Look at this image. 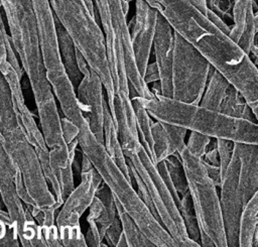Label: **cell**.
I'll return each mask as SVG.
<instances>
[{
    "mask_svg": "<svg viewBox=\"0 0 258 247\" xmlns=\"http://www.w3.org/2000/svg\"><path fill=\"white\" fill-rule=\"evenodd\" d=\"M103 83L98 74L91 68L90 72L83 76L77 87V97L85 119L95 137L104 143V106Z\"/></svg>",
    "mask_w": 258,
    "mask_h": 247,
    "instance_id": "cell-16",
    "label": "cell"
},
{
    "mask_svg": "<svg viewBox=\"0 0 258 247\" xmlns=\"http://www.w3.org/2000/svg\"><path fill=\"white\" fill-rule=\"evenodd\" d=\"M151 134H152L153 144H152L150 157L155 164L164 160L168 156L176 153L164 129L162 122L157 120L152 122Z\"/></svg>",
    "mask_w": 258,
    "mask_h": 247,
    "instance_id": "cell-27",
    "label": "cell"
},
{
    "mask_svg": "<svg viewBox=\"0 0 258 247\" xmlns=\"http://www.w3.org/2000/svg\"><path fill=\"white\" fill-rule=\"evenodd\" d=\"M254 44L258 45V32L255 33V36H254Z\"/></svg>",
    "mask_w": 258,
    "mask_h": 247,
    "instance_id": "cell-48",
    "label": "cell"
},
{
    "mask_svg": "<svg viewBox=\"0 0 258 247\" xmlns=\"http://www.w3.org/2000/svg\"><path fill=\"white\" fill-rule=\"evenodd\" d=\"M161 122V121H160ZM163 123L164 129L169 137V140L171 142V144L173 145L176 153H179L181 150H183L186 147V143L184 141L187 129L180 127V126H176L173 124H169V123Z\"/></svg>",
    "mask_w": 258,
    "mask_h": 247,
    "instance_id": "cell-34",
    "label": "cell"
},
{
    "mask_svg": "<svg viewBox=\"0 0 258 247\" xmlns=\"http://www.w3.org/2000/svg\"><path fill=\"white\" fill-rule=\"evenodd\" d=\"M124 1H128V2H130V1H132V0H124Z\"/></svg>",
    "mask_w": 258,
    "mask_h": 247,
    "instance_id": "cell-49",
    "label": "cell"
},
{
    "mask_svg": "<svg viewBox=\"0 0 258 247\" xmlns=\"http://www.w3.org/2000/svg\"><path fill=\"white\" fill-rule=\"evenodd\" d=\"M86 221L88 223V229L86 232V242L88 247H107L108 244H104L102 241V238L99 233V229L97 227L96 222L93 219L86 218Z\"/></svg>",
    "mask_w": 258,
    "mask_h": 247,
    "instance_id": "cell-37",
    "label": "cell"
},
{
    "mask_svg": "<svg viewBox=\"0 0 258 247\" xmlns=\"http://www.w3.org/2000/svg\"><path fill=\"white\" fill-rule=\"evenodd\" d=\"M116 201V200H115ZM117 215L121 221L123 234L126 238L128 247H155L152 242L142 233L133 219L125 212L122 206L116 201Z\"/></svg>",
    "mask_w": 258,
    "mask_h": 247,
    "instance_id": "cell-28",
    "label": "cell"
},
{
    "mask_svg": "<svg viewBox=\"0 0 258 247\" xmlns=\"http://www.w3.org/2000/svg\"><path fill=\"white\" fill-rule=\"evenodd\" d=\"M254 25H255V33L258 32V9L254 11Z\"/></svg>",
    "mask_w": 258,
    "mask_h": 247,
    "instance_id": "cell-47",
    "label": "cell"
},
{
    "mask_svg": "<svg viewBox=\"0 0 258 247\" xmlns=\"http://www.w3.org/2000/svg\"><path fill=\"white\" fill-rule=\"evenodd\" d=\"M78 141L81 151L87 155L112 192L115 200L133 219L142 233L155 247H177V244L139 197L132 181L126 176L91 131L87 120L80 128Z\"/></svg>",
    "mask_w": 258,
    "mask_h": 247,
    "instance_id": "cell-3",
    "label": "cell"
},
{
    "mask_svg": "<svg viewBox=\"0 0 258 247\" xmlns=\"http://www.w3.org/2000/svg\"><path fill=\"white\" fill-rule=\"evenodd\" d=\"M126 157L143 180L156 211L159 221L171 235L177 247L200 246L198 242L187 236L178 207L163 180L157 165L141 145L135 152Z\"/></svg>",
    "mask_w": 258,
    "mask_h": 247,
    "instance_id": "cell-8",
    "label": "cell"
},
{
    "mask_svg": "<svg viewBox=\"0 0 258 247\" xmlns=\"http://www.w3.org/2000/svg\"><path fill=\"white\" fill-rule=\"evenodd\" d=\"M55 27H56L60 57H61L63 67L75 89L77 90V87L79 86L80 82L83 79V75L80 72L77 64V53H76L77 46L74 43L71 36L69 35L68 31L63 28V26L60 24V22L57 20L56 17H55Z\"/></svg>",
    "mask_w": 258,
    "mask_h": 247,
    "instance_id": "cell-22",
    "label": "cell"
},
{
    "mask_svg": "<svg viewBox=\"0 0 258 247\" xmlns=\"http://www.w3.org/2000/svg\"><path fill=\"white\" fill-rule=\"evenodd\" d=\"M116 216L117 209L115 198L108 186L103 181L89 208L87 218L93 219L96 222L100 236L102 240H104L106 231L111 226Z\"/></svg>",
    "mask_w": 258,
    "mask_h": 247,
    "instance_id": "cell-20",
    "label": "cell"
},
{
    "mask_svg": "<svg viewBox=\"0 0 258 247\" xmlns=\"http://www.w3.org/2000/svg\"><path fill=\"white\" fill-rule=\"evenodd\" d=\"M158 14L145 0H135V15L128 26L136 64L142 77L149 64Z\"/></svg>",
    "mask_w": 258,
    "mask_h": 247,
    "instance_id": "cell-15",
    "label": "cell"
},
{
    "mask_svg": "<svg viewBox=\"0 0 258 247\" xmlns=\"http://www.w3.org/2000/svg\"><path fill=\"white\" fill-rule=\"evenodd\" d=\"M122 233H123L122 224H121V221H120V219H119V217L117 215L115 217L113 223L108 228V230L106 231V234H105V239L108 242V246L116 247L117 243L119 242V239H120Z\"/></svg>",
    "mask_w": 258,
    "mask_h": 247,
    "instance_id": "cell-38",
    "label": "cell"
},
{
    "mask_svg": "<svg viewBox=\"0 0 258 247\" xmlns=\"http://www.w3.org/2000/svg\"><path fill=\"white\" fill-rule=\"evenodd\" d=\"M104 146L107 152L109 153V155L113 158V160L117 163V165L122 169V171L126 174V176L132 181V178L129 172V165L127 162V158L124 154V151L120 142L118 130L106 100H105V106H104Z\"/></svg>",
    "mask_w": 258,
    "mask_h": 247,
    "instance_id": "cell-21",
    "label": "cell"
},
{
    "mask_svg": "<svg viewBox=\"0 0 258 247\" xmlns=\"http://www.w3.org/2000/svg\"><path fill=\"white\" fill-rule=\"evenodd\" d=\"M220 111L229 116H233V117H237V118H241V119H245V120H249L257 123L256 117L252 109L247 104L242 94L232 85L228 89L226 97L221 105Z\"/></svg>",
    "mask_w": 258,
    "mask_h": 247,
    "instance_id": "cell-25",
    "label": "cell"
},
{
    "mask_svg": "<svg viewBox=\"0 0 258 247\" xmlns=\"http://www.w3.org/2000/svg\"><path fill=\"white\" fill-rule=\"evenodd\" d=\"M230 86V82L214 68L210 74L200 105L212 110L220 111Z\"/></svg>",
    "mask_w": 258,
    "mask_h": 247,
    "instance_id": "cell-24",
    "label": "cell"
},
{
    "mask_svg": "<svg viewBox=\"0 0 258 247\" xmlns=\"http://www.w3.org/2000/svg\"><path fill=\"white\" fill-rule=\"evenodd\" d=\"M217 139V147L219 152V159H220V167L223 172L227 170L231 159L234 153V142L232 140L223 139V138H216Z\"/></svg>",
    "mask_w": 258,
    "mask_h": 247,
    "instance_id": "cell-35",
    "label": "cell"
},
{
    "mask_svg": "<svg viewBox=\"0 0 258 247\" xmlns=\"http://www.w3.org/2000/svg\"><path fill=\"white\" fill-rule=\"evenodd\" d=\"M62 246L67 247H87L85 235L82 233L81 226H72L58 231Z\"/></svg>",
    "mask_w": 258,
    "mask_h": 247,
    "instance_id": "cell-32",
    "label": "cell"
},
{
    "mask_svg": "<svg viewBox=\"0 0 258 247\" xmlns=\"http://www.w3.org/2000/svg\"><path fill=\"white\" fill-rule=\"evenodd\" d=\"M12 45L33 93L39 126L48 148L66 145L56 99L47 81L31 0H0Z\"/></svg>",
    "mask_w": 258,
    "mask_h": 247,
    "instance_id": "cell-2",
    "label": "cell"
},
{
    "mask_svg": "<svg viewBox=\"0 0 258 247\" xmlns=\"http://www.w3.org/2000/svg\"><path fill=\"white\" fill-rule=\"evenodd\" d=\"M170 179L177 191L178 195L181 197L189 193L187 180L185 177V172L181 163V159L178 153H174L164 159Z\"/></svg>",
    "mask_w": 258,
    "mask_h": 247,
    "instance_id": "cell-31",
    "label": "cell"
},
{
    "mask_svg": "<svg viewBox=\"0 0 258 247\" xmlns=\"http://www.w3.org/2000/svg\"><path fill=\"white\" fill-rule=\"evenodd\" d=\"M244 97L258 123V67L246 51L187 0H145Z\"/></svg>",
    "mask_w": 258,
    "mask_h": 247,
    "instance_id": "cell-1",
    "label": "cell"
},
{
    "mask_svg": "<svg viewBox=\"0 0 258 247\" xmlns=\"http://www.w3.org/2000/svg\"><path fill=\"white\" fill-rule=\"evenodd\" d=\"M178 154L185 172L200 230L210 236L216 247H228L218 188L210 178L202 158L194 155L186 147Z\"/></svg>",
    "mask_w": 258,
    "mask_h": 247,
    "instance_id": "cell-7",
    "label": "cell"
},
{
    "mask_svg": "<svg viewBox=\"0 0 258 247\" xmlns=\"http://www.w3.org/2000/svg\"><path fill=\"white\" fill-rule=\"evenodd\" d=\"M61 127H62L63 139L67 144L71 143L73 140H75L78 137L80 128L64 116L61 118Z\"/></svg>",
    "mask_w": 258,
    "mask_h": 247,
    "instance_id": "cell-39",
    "label": "cell"
},
{
    "mask_svg": "<svg viewBox=\"0 0 258 247\" xmlns=\"http://www.w3.org/2000/svg\"><path fill=\"white\" fill-rule=\"evenodd\" d=\"M208 9L215 11L222 18L231 19L233 22L234 0H206Z\"/></svg>",
    "mask_w": 258,
    "mask_h": 247,
    "instance_id": "cell-36",
    "label": "cell"
},
{
    "mask_svg": "<svg viewBox=\"0 0 258 247\" xmlns=\"http://www.w3.org/2000/svg\"><path fill=\"white\" fill-rule=\"evenodd\" d=\"M200 246L203 247H216L213 240L203 230H200Z\"/></svg>",
    "mask_w": 258,
    "mask_h": 247,
    "instance_id": "cell-45",
    "label": "cell"
},
{
    "mask_svg": "<svg viewBox=\"0 0 258 247\" xmlns=\"http://www.w3.org/2000/svg\"><path fill=\"white\" fill-rule=\"evenodd\" d=\"M173 45L174 30L167 20L159 13L153 39V50L155 63L159 71L161 94L166 97H172Z\"/></svg>",
    "mask_w": 258,
    "mask_h": 247,
    "instance_id": "cell-17",
    "label": "cell"
},
{
    "mask_svg": "<svg viewBox=\"0 0 258 247\" xmlns=\"http://www.w3.org/2000/svg\"><path fill=\"white\" fill-rule=\"evenodd\" d=\"M255 8V0H234L233 24L229 36L248 54L254 44Z\"/></svg>",
    "mask_w": 258,
    "mask_h": 247,
    "instance_id": "cell-19",
    "label": "cell"
},
{
    "mask_svg": "<svg viewBox=\"0 0 258 247\" xmlns=\"http://www.w3.org/2000/svg\"><path fill=\"white\" fill-rule=\"evenodd\" d=\"M213 69L194 45L174 31L171 98L200 104Z\"/></svg>",
    "mask_w": 258,
    "mask_h": 247,
    "instance_id": "cell-9",
    "label": "cell"
},
{
    "mask_svg": "<svg viewBox=\"0 0 258 247\" xmlns=\"http://www.w3.org/2000/svg\"><path fill=\"white\" fill-rule=\"evenodd\" d=\"M212 140V137L199 133L196 131H189L188 139L186 142V148L194 155L202 158L207 151V148Z\"/></svg>",
    "mask_w": 258,
    "mask_h": 247,
    "instance_id": "cell-33",
    "label": "cell"
},
{
    "mask_svg": "<svg viewBox=\"0 0 258 247\" xmlns=\"http://www.w3.org/2000/svg\"><path fill=\"white\" fill-rule=\"evenodd\" d=\"M258 228V189L244 205L240 227L239 247H252L253 236Z\"/></svg>",
    "mask_w": 258,
    "mask_h": 247,
    "instance_id": "cell-23",
    "label": "cell"
},
{
    "mask_svg": "<svg viewBox=\"0 0 258 247\" xmlns=\"http://www.w3.org/2000/svg\"><path fill=\"white\" fill-rule=\"evenodd\" d=\"M202 160L204 162L214 164V165H219L220 166V159H219V152H218V147H217V139L212 138L206 153L202 157Z\"/></svg>",
    "mask_w": 258,
    "mask_h": 247,
    "instance_id": "cell-40",
    "label": "cell"
},
{
    "mask_svg": "<svg viewBox=\"0 0 258 247\" xmlns=\"http://www.w3.org/2000/svg\"><path fill=\"white\" fill-rule=\"evenodd\" d=\"M239 159L233 153L220 187V204L228 247H239V227L244 202L239 188Z\"/></svg>",
    "mask_w": 258,
    "mask_h": 247,
    "instance_id": "cell-13",
    "label": "cell"
},
{
    "mask_svg": "<svg viewBox=\"0 0 258 247\" xmlns=\"http://www.w3.org/2000/svg\"><path fill=\"white\" fill-rule=\"evenodd\" d=\"M204 164L206 166V169H207V172H208L210 178L213 180V182L216 184V187L220 189V187L222 184V180H223V172L221 170V167L219 165H214V164H210L207 162H204Z\"/></svg>",
    "mask_w": 258,
    "mask_h": 247,
    "instance_id": "cell-42",
    "label": "cell"
},
{
    "mask_svg": "<svg viewBox=\"0 0 258 247\" xmlns=\"http://www.w3.org/2000/svg\"><path fill=\"white\" fill-rule=\"evenodd\" d=\"M140 100L149 115L157 121L180 126L212 138L258 144V123L256 122L163 95H154L149 99L140 97Z\"/></svg>",
    "mask_w": 258,
    "mask_h": 247,
    "instance_id": "cell-4",
    "label": "cell"
},
{
    "mask_svg": "<svg viewBox=\"0 0 258 247\" xmlns=\"http://www.w3.org/2000/svg\"><path fill=\"white\" fill-rule=\"evenodd\" d=\"M36 18L41 56L49 82H58L67 78L55 27V17L49 0H31Z\"/></svg>",
    "mask_w": 258,
    "mask_h": 247,
    "instance_id": "cell-12",
    "label": "cell"
},
{
    "mask_svg": "<svg viewBox=\"0 0 258 247\" xmlns=\"http://www.w3.org/2000/svg\"><path fill=\"white\" fill-rule=\"evenodd\" d=\"M131 100H132V105L135 113L136 125L139 133L140 142L150 156L152 144H153L152 134H151V126H152L153 118L149 115L147 110L144 108V106L141 103L140 97L137 94L131 96Z\"/></svg>",
    "mask_w": 258,
    "mask_h": 247,
    "instance_id": "cell-26",
    "label": "cell"
},
{
    "mask_svg": "<svg viewBox=\"0 0 258 247\" xmlns=\"http://www.w3.org/2000/svg\"><path fill=\"white\" fill-rule=\"evenodd\" d=\"M178 210L181 215L187 236L189 237V239L200 244V225L189 193L181 197V202Z\"/></svg>",
    "mask_w": 258,
    "mask_h": 247,
    "instance_id": "cell-30",
    "label": "cell"
},
{
    "mask_svg": "<svg viewBox=\"0 0 258 247\" xmlns=\"http://www.w3.org/2000/svg\"><path fill=\"white\" fill-rule=\"evenodd\" d=\"M143 79H144V81L147 85L152 84V83L157 82V81L160 80L159 71H158V68H157V65H156L155 61L150 63V64L147 65L145 73L143 75Z\"/></svg>",
    "mask_w": 258,
    "mask_h": 247,
    "instance_id": "cell-43",
    "label": "cell"
},
{
    "mask_svg": "<svg viewBox=\"0 0 258 247\" xmlns=\"http://www.w3.org/2000/svg\"><path fill=\"white\" fill-rule=\"evenodd\" d=\"M6 60L10 63V65L15 69L19 77L22 79L24 71L21 67L18 55L12 45L10 34L6 31V27L2 16V6L0 2V66L4 64Z\"/></svg>",
    "mask_w": 258,
    "mask_h": 247,
    "instance_id": "cell-29",
    "label": "cell"
},
{
    "mask_svg": "<svg viewBox=\"0 0 258 247\" xmlns=\"http://www.w3.org/2000/svg\"><path fill=\"white\" fill-rule=\"evenodd\" d=\"M239 159V188L244 205L258 189V144L234 142Z\"/></svg>",
    "mask_w": 258,
    "mask_h": 247,
    "instance_id": "cell-18",
    "label": "cell"
},
{
    "mask_svg": "<svg viewBox=\"0 0 258 247\" xmlns=\"http://www.w3.org/2000/svg\"><path fill=\"white\" fill-rule=\"evenodd\" d=\"M81 153V181L71 192L57 212L55 224L58 231L67 227L80 225L81 217L90 208L99 187L103 182L100 173L91 160L82 151Z\"/></svg>",
    "mask_w": 258,
    "mask_h": 247,
    "instance_id": "cell-11",
    "label": "cell"
},
{
    "mask_svg": "<svg viewBox=\"0 0 258 247\" xmlns=\"http://www.w3.org/2000/svg\"><path fill=\"white\" fill-rule=\"evenodd\" d=\"M18 171L2 144L0 132V194L5 210L8 212L12 225L17 231L19 241H21L34 218L16 192L15 176Z\"/></svg>",
    "mask_w": 258,
    "mask_h": 247,
    "instance_id": "cell-14",
    "label": "cell"
},
{
    "mask_svg": "<svg viewBox=\"0 0 258 247\" xmlns=\"http://www.w3.org/2000/svg\"><path fill=\"white\" fill-rule=\"evenodd\" d=\"M189 1L191 4H194L199 10H201L205 15H207V11H208V7L206 4V0H187Z\"/></svg>",
    "mask_w": 258,
    "mask_h": 247,
    "instance_id": "cell-46",
    "label": "cell"
},
{
    "mask_svg": "<svg viewBox=\"0 0 258 247\" xmlns=\"http://www.w3.org/2000/svg\"><path fill=\"white\" fill-rule=\"evenodd\" d=\"M49 3L54 16L77 48L101 78L107 100L111 99L114 94L113 80L108 66L104 32L97 17L84 0H49Z\"/></svg>",
    "mask_w": 258,
    "mask_h": 247,
    "instance_id": "cell-6",
    "label": "cell"
},
{
    "mask_svg": "<svg viewBox=\"0 0 258 247\" xmlns=\"http://www.w3.org/2000/svg\"><path fill=\"white\" fill-rule=\"evenodd\" d=\"M76 53H77V64H78V68H79L80 72L82 73V75L85 76V75H87V74L90 72L91 67L89 66V64H88L86 57L83 55V53H82L78 48H77V52H76Z\"/></svg>",
    "mask_w": 258,
    "mask_h": 247,
    "instance_id": "cell-44",
    "label": "cell"
},
{
    "mask_svg": "<svg viewBox=\"0 0 258 247\" xmlns=\"http://www.w3.org/2000/svg\"><path fill=\"white\" fill-rule=\"evenodd\" d=\"M0 132L2 144L20 171L27 192L40 208L53 206L56 201L48 188L35 148L28 140L15 111L7 81L0 72Z\"/></svg>",
    "mask_w": 258,
    "mask_h": 247,
    "instance_id": "cell-5",
    "label": "cell"
},
{
    "mask_svg": "<svg viewBox=\"0 0 258 247\" xmlns=\"http://www.w3.org/2000/svg\"><path fill=\"white\" fill-rule=\"evenodd\" d=\"M207 17L219 28L221 29L224 33L230 35L231 32V26L226 22V20L224 18H222L219 14H217L215 11L208 9L207 11Z\"/></svg>",
    "mask_w": 258,
    "mask_h": 247,
    "instance_id": "cell-41",
    "label": "cell"
},
{
    "mask_svg": "<svg viewBox=\"0 0 258 247\" xmlns=\"http://www.w3.org/2000/svg\"><path fill=\"white\" fill-rule=\"evenodd\" d=\"M0 72L4 76L5 80L7 81V84L10 89L12 101L15 107L16 114L18 116V119L23 126L28 140L35 148V151L37 153V156L39 158L44 176L47 180V182L50 184L52 189V193L56 198H59L61 196V190L60 186L55 179L50 163H49V148L46 145L45 139L43 137V134L41 132V129H39L36 125V122L34 120V117L32 113L29 111L27 106L25 105L22 88H21V78L19 77L18 73L15 71V69L10 65L8 60H6L4 64L0 66Z\"/></svg>",
    "mask_w": 258,
    "mask_h": 247,
    "instance_id": "cell-10",
    "label": "cell"
}]
</instances>
